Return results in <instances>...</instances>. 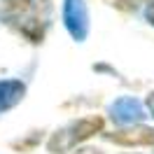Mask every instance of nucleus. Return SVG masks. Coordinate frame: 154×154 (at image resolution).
I'll list each match as a JSON object with an SVG mask.
<instances>
[{"label":"nucleus","instance_id":"obj_1","mask_svg":"<svg viewBox=\"0 0 154 154\" xmlns=\"http://www.w3.org/2000/svg\"><path fill=\"white\" fill-rule=\"evenodd\" d=\"M112 140L124 145H154V131L149 128H135V131H122L112 135Z\"/></svg>","mask_w":154,"mask_h":154}]
</instances>
